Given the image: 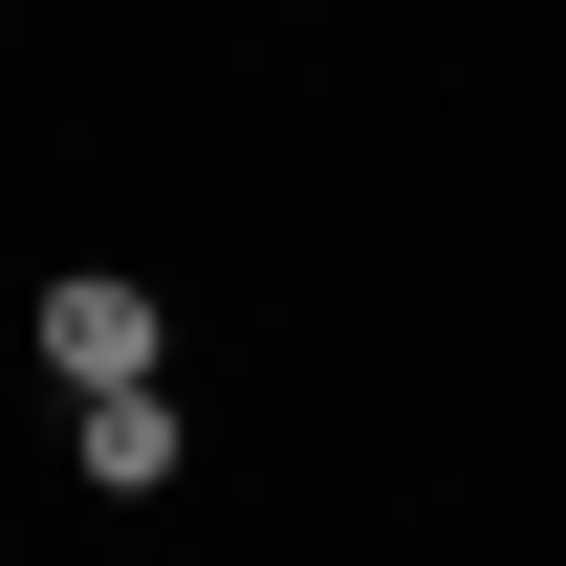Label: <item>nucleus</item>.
Segmentation results:
<instances>
[{"label": "nucleus", "mask_w": 566, "mask_h": 566, "mask_svg": "<svg viewBox=\"0 0 566 566\" xmlns=\"http://www.w3.org/2000/svg\"><path fill=\"white\" fill-rule=\"evenodd\" d=\"M153 349H175V327H153L132 262H66V283H44V370H66V392H153Z\"/></svg>", "instance_id": "obj_1"}, {"label": "nucleus", "mask_w": 566, "mask_h": 566, "mask_svg": "<svg viewBox=\"0 0 566 566\" xmlns=\"http://www.w3.org/2000/svg\"><path fill=\"white\" fill-rule=\"evenodd\" d=\"M66 458H87L109 501H153L175 458H197V415H175V392H66Z\"/></svg>", "instance_id": "obj_2"}]
</instances>
